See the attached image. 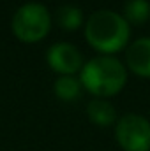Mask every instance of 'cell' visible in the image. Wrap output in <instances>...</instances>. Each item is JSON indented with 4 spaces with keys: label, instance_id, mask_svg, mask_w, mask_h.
I'll list each match as a JSON object with an SVG mask.
<instances>
[{
    "label": "cell",
    "instance_id": "obj_1",
    "mask_svg": "<svg viewBox=\"0 0 150 151\" xmlns=\"http://www.w3.org/2000/svg\"><path fill=\"white\" fill-rule=\"evenodd\" d=\"M85 35L94 49L106 55L117 53L129 40V23L118 12L103 9L88 18Z\"/></svg>",
    "mask_w": 150,
    "mask_h": 151
},
{
    "label": "cell",
    "instance_id": "obj_2",
    "mask_svg": "<svg viewBox=\"0 0 150 151\" xmlns=\"http://www.w3.org/2000/svg\"><path fill=\"white\" fill-rule=\"evenodd\" d=\"M81 86L97 97H111L117 95L125 81L127 74L124 65L111 56H99L87 62L79 76Z\"/></svg>",
    "mask_w": 150,
    "mask_h": 151
},
{
    "label": "cell",
    "instance_id": "obj_3",
    "mask_svg": "<svg viewBox=\"0 0 150 151\" xmlns=\"http://www.w3.org/2000/svg\"><path fill=\"white\" fill-rule=\"evenodd\" d=\"M51 27L48 9L39 2L21 5L12 16V32L23 42H37L46 37Z\"/></svg>",
    "mask_w": 150,
    "mask_h": 151
},
{
    "label": "cell",
    "instance_id": "obj_4",
    "mask_svg": "<svg viewBox=\"0 0 150 151\" xmlns=\"http://www.w3.org/2000/svg\"><path fill=\"white\" fill-rule=\"evenodd\" d=\"M115 135L122 150L150 151V121L141 114H125L117 121Z\"/></svg>",
    "mask_w": 150,
    "mask_h": 151
},
{
    "label": "cell",
    "instance_id": "obj_5",
    "mask_svg": "<svg viewBox=\"0 0 150 151\" xmlns=\"http://www.w3.org/2000/svg\"><path fill=\"white\" fill-rule=\"evenodd\" d=\"M48 65L62 76H73L83 69L81 53L69 42H57L50 47L46 55Z\"/></svg>",
    "mask_w": 150,
    "mask_h": 151
},
{
    "label": "cell",
    "instance_id": "obj_6",
    "mask_svg": "<svg viewBox=\"0 0 150 151\" xmlns=\"http://www.w3.org/2000/svg\"><path fill=\"white\" fill-rule=\"evenodd\" d=\"M129 69L140 77H150V37L134 40L125 51Z\"/></svg>",
    "mask_w": 150,
    "mask_h": 151
},
{
    "label": "cell",
    "instance_id": "obj_7",
    "mask_svg": "<svg viewBox=\"0 0 150 151\" xmlns=\"http://www.w3.org/2000/svg\"><path fill=\"white\" fill-rule=\"evenodd\" d=\"M87 114L90 118L92 123L99 125V127H108L115 123L117 119V111L111 104H108L106 100L103 99H97V100H92L88 106H87Z\"/></svg>",
    "mask_w": 150,
    "mask_h": 151
},
{
    "label": "cell",
    "instance_id": "obj_8",
    "mask_svg": "<svg viewBox=\"0 0 150 151\" xmlns=\"http://www.w3.org/2000/svg\"><path fill=\"white\" fill-rule=\"evenodd\" d=\"M55 95L64 102H73L81 95V81L73 76H60L55 81Z\"/></svg>",
    "mask_w": 150,
    "mask_h": 151
},
{
    "label": "cell",
    "instance_id": "obj_9",
    "mask_svg": "<svg viewBox=\"0 0 150 151\" xmlns=\"http://www.w3.org/2000/svg\"><path fill=\"white\" fill-rule=\"evenodd\" d=\"M55 21L64 30H76L83 23V12L76 5H60L55 12Z\"/></svg>",
    "mask_w": 150,
    "mask_h": 151
},
{
    "label": "cell",
    "instance_id": "obj_10",
    "mask_svg": "<svg viewBox=\"0 0 150 151\" xmlns=\"http://www.w3.org/2000/svg\"><path fill=\"white\" fill-rule=\"evenodd\" d=\"M124 18L127 23L143 25L150 18V2L149 0H127L124 7Z\"/></svg>",
    "mask_w": 150,
    "mask_h": 151
}]
</instances>
